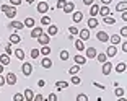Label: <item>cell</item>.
<instances>
[{"label": "cell", "instance_id": "obj_15", "mask_svg": "<svg viewBox=\"0 0 127 101\" xmlns=\"http://www.w3.org/2000/svg\"><path fill=\"white\" fill-rule=\"evenodd\" d=\"M109 41H111V44H112V46H117V44L121 42L119 34H112V36H109Z\"/></svg>", "mask_w": 127, "mask_h": 101}, {"label": "cell", "instance_id": "obj_56", "mask_svg": "<svg viewBox=\"0 0 127 101\" xmlns=\"http://www.w3.org/2000/svg\"><path fill=\"white\" fill-rule=\"evenodd\" d=\"M2 73H3V65L0 64V75H2Z\"/></svg>", "mask_w": 127, "mask_h": 101}, {"label": "cell", "instance_id": "obj_31", "mask_svg": "<svg viewBox=\"0 0 127 101\" xmlns=\"http://www.w3.org/2000/svg\"><path fill=\"white\" fill-rule=\"evenodd\" d=\"M103 21H104V25H114V23H116V20L112 18V16H104V18H103Z\"/></svg>", "mask_w": 127, "mask_h": 101}, {"label": "cell", "instance_id": "obj_3", "mask_svg": "<svg viewBox=\"0 0 127 101\" xmlns=\"http://www.w3.org/2000/svg\"><path fill=\"white\" fill-rule=\"evenodd\" d=\"M96 37H98V41H101V42H108L109 41V34L106 33V31H99V33L96 34Z\"/></svg>", "mask_w": 127, "mask_h": 101}, {"label": "cell", "instance_id": "obj_16", "mask_svg": "<svg viewBox=\"0 0 127 101\" xmlns=\"http://www.w3.org/2000/svg\"><path fill=\"white\" fill-rule=\"evenodd\" d=\"M82 20H83V13H82V11H73V21L80 23Z\"/></svg>", "mask_w": 127, "mask_h": 101}, {"label": "cell", "instance_id": "obj_57", "mask_svg": "<svg viewBox=\"0 0 127 101\" xmlns=\"http://www.w3.org/2000/svg\"><path fill=\"white\" fill-rule=\"evenodd\" d=\"M119 101H126V98H124V96H121V98H119Z\"/></svg>", "mask_w": 127, "mask_h": 101}, {"label": "cell", "instance_id": "obj_59", "mask_svg": "<svg viewBox=\"0 0 127 101\" xmlns=\"http://www.w3.org/2000/svg\"><path fill=\"white\" fill-rule=\"evenodd\" d=\"M39 2H46V0H39Z\"/></svg>", "mask_w": 127, "mask_h": 101}, {"label": "cell", "instance_id": "obj_14", "mask_svg": "<svg viewBox=\"0 0 127 101\" xmlns=\"http://www.w3.org/2000/svg\"><path fill=\"white\" fill-rule=\"evenodd\" d=\"M75 64H77V65H83V64H85V62H86V57L85 56H80V54H78V56H75Z\"/></svg>", "mask_w": 127, "mask_h": 101}, {"label": "cell", "instance_id": "obj_5", "mask_svg": "<svg viewBox=\"0 0 127 101\" xmlns=\"http://www.w3.org/2000/svg\"><path fill=\"white\" fill-rule=\"evenodd\" d=\"M98 13H99V15L103 16V18H104V16H111V10H109V7H108V5L101 7L99 10H98Z\"/></svg>", "mask_w": 127, "mask_h": 101}, {"label": "cell", "instance_id": "obj_53", "mask_svg": "<svg viewBox=\"0 0 127 101\" xmlns=\"http://www.w3.org/2000/svg\"><path fill=\"white\" fill-rule=\"evenodd\" d=\"M10 8V5H2V11H7Z\"/></svg>", "mask_w": 127, "mask_h": 101}, {"label": "cell", "instance_id": "obj_50", "mask_svg": "<svg viewBox=\"0 0 127 101\" xmlns=\"http://www.w3.org/2000/svg\"><path fill=\"white\" fill-rule=\"evenodd\" d=\"M83 3H85V5H93L95 0H83Z\"/></svg>", "mask_w": 127, "mask_h": 101}, {"label": "cell", "instance_id": "obj_19", "mask_svg": "<svg viewBox=\"0 0 127 101\" xmlns=\"http://www.w3.org/2000/svg\"><path fill=\"white\" fill-rule=\"evenodd\" d=\"M42 34V28H33V31H31V37H37V36H41Z\"/></svg>", "mask_w": 127, "mask_h": 101}, {"label": "cell", "instance_id": "obj_27", "mask_svg": "<svg viewBox=\"0 0 127 101\" xmlns=\"http://www.w3.org/2000/svg\"><path fill=\"white\" fill-rule=\"evenodd\" d=\"M80 72V65H72L70 68H68V73L70 75H77Z\"/></svg>", "mask_w": 127, "mask_h": 101}, {"label": "cell", "instance_id": "obj_47", "mask_svg": "<svg viewBox=\"0 0 127 101\" xmlns=\"http://www.w3.org/2000/svg\"><path fill=\"white\" fill-rule=\"evenodd\" d=\"M13 52V51H11V47H10V44L7 46V47H5V54H7V56H10V54Z\"/></svg>", "mask_w": 127, "mask_h": 101}, {"label": "cell", "instance_id": "obj_6", "mask_svg": "<svg viewBox=\"0 0 127 101\" xmlns=\"http://www.w3.org/2000/svg\"><path fill=\"white\" fill-rule=\"evenodd\" d=\"M37 11H39V13H47L49 5L46 3V2H39V3H37Z\"/></svg>", "mask_w": 127, "mask_h": 101}, {"label": "cell", "instance_id": "obj_35", "mask_svg": "<svg viewBox=\"0 0 127 101\" xmlns=\"http://www.w3.org/2000/svg\"><path fill=\"white\" fill-rule=\"evenodd\" d=\"M39 49H31V57H33V59H37V57H39Z\"/></svg>", "mask_w": 127, "mask_h": 101}, {"label": "cell", "instance_id": "obj_58", "mask_svg": "<svg viewBox=\"0 0 127 101\" xmlns=\"http://www.w3.org/2000/svg\"><path fill=\"white\" fill-rule=\"evenodd\" d=\"M26 2H28V3H33V2H34V0H26Z\"/></svg>", "mask_w": 127, "mask_h": 101}, {"label": "cell", "instance_id": "obj_23", "mask_svg": "<svg viewBox=\"0 0 127 101\" xmlns=\"http://www.w3.org/2000/svg\"><path fill=\"white\" fill-rule=\"evenodd\" d=\"M15 56H16V59L23 60L25 59V49H15Z\"/></svg>", "mask_w": 127, "mask_h": 101}, {"label": "cell", "instance_id": "obj_20", "mask_svg": "<svg viewBox=\"0 0 127 101\" xmlns=\"http://www.w3.org/2000/svg\"><path fill=\"white\" fill-rule=\"evenodd\" d=\"M0 64H2V65L10 64V56H7V54H2V56H0Z\"/></svg>", "mask_w": 127, "mask_h": 101}, {"label": "cell", "instance_id": "obj_46", "mask_svg": "<svg viewBox=\"0 0 127 101\" xmlns=\"http://www.w3.org/2000/svg\"><path fill=\"white\" fill-rule=\"evenodd\" d=\"M47 101H57V96H56L54 93H51V95L47 96Z\"/></svg>", "mask_w": 127, "mask_h": 101}, {"label": "cell", "instance_id": "obj_18", "mask_svg": "<svg viewBox=\"0 0 127 101\" xmlns=\"http://www.w3.org/2000/svg\"><path fill=\"white\" fill-rule=\"evenodd\" d=\"M57 31H59V28H57L56 25H51V26H49V30H47V34H49V36H56Z\"/></svg>", "mask_w": 127, "mask_h": 101}, {"label": "cell", "instance_id": "obj_44", "mask_svg": "<svg viewBox=\"0 0 127 101\" xmlns=\"http://www.w3.org/2000/svg\"><path fill=\"white\" fill-rule=\"evenodd\" d=\"M33 101H44V96H42V95H34Z\"/></svg>", "mask_w": 127, "mask_h": 101}, {"label": "cell", "instance_id": "obj_1", "mask_svg": "<svg viewBox=\"0 0 127 101\" xmlns=\"http://www.w3.org/2000/svg\"><path fill=\"white\" fill-rule=\"evenodd\" d=\"M36 39L39 41V44H42V46H47V44H49V41H51V36H49V34H46V33H42L41 36H37Z\"/></svg>", "mask_w": 127, "mask_h": 101}, {"label": "cell", "instance_id": "obj_54", "mask_svg": "<svg viewBox=\"0 0 127 101\" xmlns=\"http://www.w3.org/2000/svg\"><path fill=\"white\" fill-rule=\"evenodd\" d=\"M122 51H124V52H127V44H126V42H122Z\"/></svg>", "mask_w": 127, "mask_h": 101}, {"label": "cell", "instance_id": "obj_39", "mask_svg": "<svg viewBox=\"0 0 127 101\" xmlns=\"http://www.w3.org/2000/svg\"><path fill=\"white\" fill-rule=\"evenodd\" d=\"M68 57H70V56H68V51H62V52H60V59H62V60H67Z\"/></svg>", "mask_w": 127, "mask_h": 101}, {"label": "cell", "instance_id": "obj_51", "mask_svg": "<svg viewBox=\"0 0 127 101\" xmlns=\"http://www.w3.org/2000/svg\"><path fill=\"white\" fill-rule=\"evenodd\" d=\"M5 83H7V82H5V77H2V75H0V86H3Z\"/></svg>", "mask_w": 127, "mask_h": 101}, {"label": "cell", "instance_id": "obj_36", "mask_svg": "<svg viewBox=\"0 0 127 101\" xmlns=\"http://www.w3.org/2000/svg\"><path fill=\"white\" fill-rule=\"evenodd\" d=\"M13 101H25V96H23L21 93H15V96H13Z\"/></svg>", "mask_w": 127, "mask_h": 101}, {"label": "cell", "instance_id": "obj_45", "mask_svg": "<svg viewBox=\"0 0 127 101\" xmlns=\"http://www.w3.org/2000/svg\"><path fill=\"white\" fill-rule=\"evenodd\" d=\"M10 3H11V7H18L21 3V0H10Z\"/></svg>", "mask_w": 127, "mask_h": 101}, {"label": "cell", "instance_id": "obj_12", "mask_svg": "<svg viewBox=\"0 0 127 101\" xmlns=\"http://www.w3.org/2000/svg\"><path fill=\"white\" fill-rule=\"evenodd\" d=\"M80 37H82V41H86V39H90V30H80L78 31Z\"/></svg>", "mask_w": 127, "mask_h": 101}, {"label": "cell", "instance_id": "obj_42", "mask_svg": "<svg viewBox=\"0 0 127 101\" xmlns=\"http://www.w3.org/2000/svg\"><path fill=\"white\" fill-rule=\"evenodd\" d=\"M65 3H67V0H57V8H60V10H62Z\"/></svg>", "mask_w": 127, "mask_h": 101}, {"label": "cell", "instance_id": "obj_34", "mask_svg": "<svg viewBox=\"0 0 127 101\" xmlns=\"http://www.w3.org/2000/svg\"><path fill=\"white\" fill-rule=\"evenodd\" d=\"M75 47L78 49V51H83V49H85V44H83V41H82V39L75 41Z\"/></svg>", "mask_w": 127, "mask_h": 101}, {"label": "cell", "instance_id": "obj_29", "mask_svg": "<svg viewBox=\"0 0 127 101\" xmlns=\"http://www.w3.org/2000/svg\"><path fill=\"white\" fill-rule=\"evenodd\" d=\"M116 72H117V73H122V72H126V64H124V62H119V64L116 65Z\"/></svg>", "mask_w": 127, "mask_h": 101}, {"label": "cell", "instance_id": "obj_49", "mask_svg": "<svg viewBox=\"0 0 127 101\" xmlns=\"http://www.w3.org/2000/svg\"><path fill=\"white\" fill-rule=\"evenodd\" d=\"M121 36H127V28H126V26L121 30Z\"/></svg>", "mask_w": 127, "mask_h": 101}, {"label": "cell", "instance_id": "obj_22", "mask_svg": "<svg viewBox=\"0 0 127 101\" xmlns=\"http://www.w3.org/2000/svg\"><path fill=\"white\" fill-rule=\"evenodd\" d=\"M116 10H117V11H126V10H127V2H126V0L116 5Z\"/></svg>", "mask_w": 127, "mask_h": 101}, {"label": "cell", "instance_id": "obj_43", "mask_svg": "<svg viewBox=\"0 0 127 101\" xmlns=\"http://www.w3.org/2000/svg\"><path fill=\"white\" fill-rule=\"evenodd\" d=\"M72 83H73V85H80L82 80H80V77H72Z\"/></svg>", "mask_w": 127, "mask_h": 101}, {"label": "cell", "instance_id": "obj_25", "mask_svg": "<svg viewBox=\"0 0 127 101\" xmlns=\"http://www.w3.org/2000/svg\"><path fill=\"white\" fill-rule=\"evenodd\" d=\"M98 25H99V23H98V20H96V18H90V20H88V28H90V30L96 28Z\"/></svg>", "mask_w": 127, "mask_h": 101}, {"label": "cell", "instance_id": "obj_38", "mask_svg": "<svg viewBox=\"0 0 127 101\" xmlns=\"http://www.w3.org/2000/svg\"><path fill=\"white\" fill-rule=\"evenodd\" d=\"M77 101H88V96H86L85 93H80L78 96H77Z\"/></svg>", "mask_w": 127, "mask_h": 101}, {"label": "cell", "instance_id": "obj_2", "mask_svg": "<svg viewBox=\"0 0 127 101\" xmlns=\"http://www.w3.org/2000/svg\"><path fill=\"white\" fill-rule=\"evenodd\" d=\"M5 82H7L8 85H15V83H16V75L13 73V72L7 73V77H5Z\"/></svg>", "mask_w": 127, "mask_h": 101}, {"label": "cell", "instance_id": "obj_33", "mask_svg": "<svg viewBox=\"0 0 127 101\" xmlns=\"http://www.w3.org/2000/svg\"><path fill=\"white\" fill-rule=\"evenodd\" d=\"M39 52H41L42 56H49V54H51V47H49V46H44V47H41Z\"/></svg>", "mask_w": 127, "mask_h": 101}, {"label": "cell", "instance_id": "obj_26", "mask_svg": "<svg viewBox=\"0 0 127 101\" xmlns=\"http://www.w3.org/2000/svg\"><path fill=\"white\" fill-rule=\"evenodd\" d=\"M20 41H21V37H20L18 34H11L10 36V44H18Z\"/></svg>", "mask_w": 127, "mask_h": 101}, {"label": "cell", "instance_id": "obj_41", "mask_svg": "<svg viewBox=\"0 0 127 101\" xmlns=\"http://www.w3.org/2000/svg\"><path fill=\"white\" fill-rule=\"evenodd\" d=\"M41 25H51V18H49V16H42Z\"/></svg>", "mask_w": 127, "mask_h": 101}, {"label": "cell", "instance_id": "obj_48", "mask_svg": "<svg viewBox=\"0 0 127 101\" xmlns=\"http://www.w3.org/2000/svg\"><path fill=\"white\" fill-rule=\"evenodd\" d=\"M93 86H98L99 90H106V86H104V85H99V83H96V82H93Z\"/></svg>", "mask_w": 127, "mask_h": 101}, {"label": "cell", "instance_id": "obj_40", "mask_svg": "<svg viewBox=\"0 0 127 101\" xmlns=\"http://www.w3.org/2000/svg\"><path fill=\"white\" fill-rule=\"evenodd\" d=\"M68 31H70V36H77V34H78V30H77L75 26H70Z\"/></svg>", "mask_w": 127, "mask_h": 101}, {"label": "cell", "instance_id": "obj_9", "mask_svg": "<svg viewBox=\"0 0 127 101\" xmlns=\"http://www.w3.org/2000/svg\"><path fill=\"white\" fill-rule=\"evenodd\" d=\"M23 96H25V100H26V101H33L34 93H33V90H31V88H26V90H25V93H23Z\"/></svg>", "mask_w": 127, "mask_h": 101}, {"label": "cell", "instance_id": "obj_11", "mask_svg": "<svg viewBox=\"0 0 127 101\" xmlns=\"http://www.w3.org/2000/svg\"><path fill=\"white\" fill-rule=\"evenodd\" d=\"M65 13H72V11L75 10V5H73V2H67V3L64 5V8H62Z\"/></svg>", "mask_w": 127, "mask_h": 101}, {"label": "cell", "instance_id": "obj_24", "mask_svg": "<svg viewBox=\"0 0 127 101\" xmlns=\"http://www.w3.org/2000/svg\"><path fill=\"white\" fill-rule=\"evenodd\" d=\"M10 26H11V28H15V30H23V26H25V25H23L21 21H16V20H15V21H11V23H10Z\"/></svg>", "mask_w": 127, "mask_h": 101}, {"label": "cell", "instance_id": "obj_21", "mask_svg": "<svg viewBox=\"0 0 127 101\" xmlns=\"http://www.w3.org/2000/svg\"><path fill=\"white\" fill-rule=\"evenodd\" d=\"M5 15H7L8 18H15V15H16V10H15V7H10L7 11H5Z\"/></svg>", "mask_w": 127, "mask_h": 101}, {"label": "cell", "instance_id": "obj_4", "mask_svg": "<svg viewBox=\"0 0 127 101\" xmlns=\"http://www.w3.org/2000/svg\"><path fill=\"white\" fill-rule=\"evenodd\" d=\"M101 70H103V73H104L106 77H108V75L111 73V70H112V64H111V62H108V60H106L104 64H103V68H101Z\"/></svg>", "mask_w": 127, "mask_h": 101}, {"label": "cell", "instance_id": "obj_37", "mask_svg": "<svg viewBox=\"0 0 127 101\" xmlns=\"http://www.w3.org/2000/svg\"><path fill=\"white\" fill-rule=\"evenodd\" d=\"M114 93H116V96H117V98L124 96V90H122V88H119V86H116V91H114Z\"/></svg>", "mask_w": 127, "mask_h": 101}, {"label": "cell", "instance_id": "obj_13", "mask_svg": "<svg viewBox=\"0 0 127 101\" xmlns=\"http://www.w3.org/2000/svg\"><path fill=\"white\" fill-rule=\"evenodd\" d=\"M98 10H99V7H98L96 3L90 5V16H91V18H95V16L98 15Z\"/></svg>", "mask_w": 127, "mask_h": 101}, {"label": "cell", "instance_id": "obj_8", "mask_svg": "<svg viewBox=\"0 0 127 101\" xmlns=\"http://www.w3.org/2000/svg\"><path fill=\"white\" fill-rule=\"evenodd\" d=\"M96 54H98V51L95 47H88L86 49V59H95Z\"/></svg>", "mask_w": 127, "mask_h": 101}, {"label": "cell", "instance_id": "obj_10", "mask_svg": "<svg viewBox=\"0 0 127 101\" xmlns=\"http://www.w3.org/2000/svg\"><path fill=\"white\" fill-rule=\"evenodd\" d=\"M106 56H108V57H114V56H116V54H117V49H116V46H109V47L108 49H106Z\"/></svg>", "mask_w": 127, "mask_h": 101}, {"label": "cell", "instance_id": "obj_32", "mask_svg": "<svg viewBox=\"0 0 127 101\" xmlns=\"http://www.w3.org/2000/svg\"><path fill=\"white\" fill-rule=\"evenodd\" d=\"M106 57H108V56H106L104 52H101V54H96V59L99 60L101 64H104V62H106Z\"/></svg>", "mask_w": 127, "mask_h": 101}, {"label": "cell", "instance_id": "obj_52", "mask_svg": "<svg viewBox=\"0 0 127 101\" xmlns=\"http://www.w3.org/2000/svg\"><path fill=\"white\" fill-rule=\"evenodd\" d=\"M44 85H46L44 80H37V86H44Z\"/></svg>", "mask_w": 127, "mask_h": 101}, {"label": "cell", "instance_id": "obj_28", "mask_svg": "<svg viewBox=\"0 0 127 101\" xmlns=\"http://www.w3.org/2000/svg\"><path fill=\"white\" fill-rule=\"evenodd\" d=\"M23 25H25V26H28V28H34V18H31V16H30V18H26Z\"/></svg>", "mask_w": 127, "mask_h": 101}, {"label": "cell", "instance_id": "obj_30", "mask_svg": "<svg viewBox=\"0 0 127 101\" xmlns=\"http://www.w3.org/2000/svg\"><path fill=\"white\" fill-rule=\"evenodd\" d=\"M67 86H68L67 82H57V83H56V88H57V90H65Z\"/></svg>", "mask_w": 127, "mask_h": 101}, {"label": "cell", "instance_id": "obj_55", "mask_svg": "<svg viewBox=\"0 0 127 101\" xmlns=\"http://www.w3.org/2000/svg\"><path fill=\"white\" fill-rule=\"evenodd\" d=\"M101 2H103V3H104V5H109V3H111V2H112V0H101Z\"/></svg>", "mask_w": 127, "mask_h": 101}, {"label": "cell", "instance_id": "obj_17", "mask_svg": "<svg viewBox=\"0 0 127 101\" xmlns=\"http://www.w3.org/2000/svg\"><path fill=\"white\" fill-rule=\"evenodd\" d=\"M41 65H42L44 68H51V67H52V62H51V59H47V57H44V59L41 60Z\"/></svg>", "mask_w": 127, "mask_h": 101}, {"label": "cell", "instance_id": "obj_7", "mask_svg": "<svg viewBox=\"0 0 127 101\" xmlns=\"http://www.w3.org/2000/svg\"><path fill=\"white\" fill-rule=\"evenodd\" d=\"M21 70H23V73L26 75V77H30L31 72H33V64H23Z\"/></svg>", "mask_w": 127, "mask_h": 101}]
</instances>
